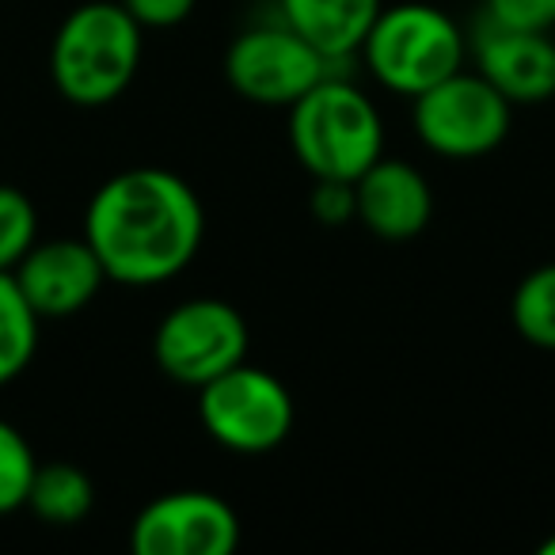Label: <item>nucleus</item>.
<instances>
[{
	"instance_id": "obj_8",
	"label": "nucleus",
	"mask_w": 555,
	"mask_h": 555,
	"mask_svg": "<svg viewBox=\"0 0 555 555\" xmlns=\"http://www.w3.org/2000/svg\"><path fill=\"white\" fill-rule=\"evenodd\" d=\"M332 57L305 42L294 27H255L224 54V77L244 100L259 107H294L309 88L332 77Z\"/></svg>"
},
{
	"instance_id": "obj_17",
	"label": "nucleus",
	"mask_w": 555,
	"mask_h": 555,
	"mask_svg": "<svg viewBox=\"0 0 555 555\" xmlns=\"http://www.w3.org/2000/svg\"><path fill=\"white\" fill-rule=\"evenodd\" d=\"M35 468H39V461H35L27 438L12 423L0 418V514L27 506Z\"/></svg>"
},
{
	"instance_id": "obj_14",
	"label": "nucleus",
	"mask_w": 555,
	"mask_h": 555,
	"mask_svg": "<svg viewBox=\"0 0 555 555\" xmlns=\"http://www.w3.org/2000/svg\"><path fill=\"white\" fill-rule=\"evenodd\" d=\"M95 487L77 464H39L27 491V506L47 525H77L92 514Z\"/></svg>"
},
{
	"instance_id": "obj_10",
	"label": "nucleus",
	"mask_w": 555,
	"mask_h": 555,
	"mask_svg": "<svg viewBox=\"0 0 555 555\" xmlns=\"http://www.w3.org/2000/svg\"><path fill=\"white\" fill-rule=\"evenodd\" d=\"M12 278L35 317L65 320L95 301L107 270L88 240H47L27 247L24 259L12 267Z\"/></svg>"
},
{
	"instance_id": "obj_2",
	"label": "nucleus",
	"mask_w": 555,
	"mask_h": 555,
	"mask_svg": "<svg viewBox=\"0 0 555 555\" xmlns=\"http://www.w3.org/2000/svg\"><path fill=\"white\" fill-rule=\"evenodd\" d=\"M141 65V24L122 0H92L65 16L50 50L57 92L77 107H103L130 88Z\"/></svg>"
},
{
	"instance_id": "obj_21",
	"label": "nucleus",
	"mask_w": 555,
	"mask_h": 555,
	"mask_svg": "<svg viewBox=\"0 0 555 555\" xmlns=\"http://www.w3.org/2000/svg\"><path fill=\"white\" fill-rule=\"evenodd\" d=\"M317 194H312V214L324 224H343L354 217V183H335V179H317Z\"/></svg>"
},
{
	"instance_id": "obj_6",
	"label": "nucleus",
	"mask_w": 555,
	"mask_h": 555,
	"mask_svg": "<svg viewBox=\"0 0 555 555\" xmlns=\"http://www.w3.org/2000/svg\"><path fill=\"white\" fill-rule=\"evenodd\" d=\"M415 133L430 153L449 160H476L506 141L509 100L479 73L456 69L453 77L415 95Z\"/></svg>"
},
{
	"instance_id": "obj_15",
	"label": "nucleus",
	"mask_w": 555,
	"mask_h": 555,
	"mask_svg": "<svg viewBox=\"0 0 555 555\" xmlns=\"http://www.w3.org/2000/svg\"><path fill=\"white\" fill-rule=\"evenodd\" d=\"M39 347V317L20 294L12 270H0V385L16 380Z\"/></svg>"
},
{
	"instance_id": "obj_12",
	"label": "nucleus",
	"mask_w": 555,
	"mask_h": 555,
	"mask_svg": "<svg viewBox=\"0 0 555 555\" xmlns=\"http://www.w3.org/2000/svg\"><path fill=\"white\" fill-rule=\"evenodd\" d=\"M434 194L423 171L403 160H373L354 179V217L380 240H411L430 224Z\"/></svg>"
},
{
	"instance_id": "obj_16",
	"label": "nucleus",
	"mask_w": 555,
	"mask_h": 555,
	"mask_svg": "<svg viewBox=\"0 0 555 555\" xmlns=\"http://www.w3.org/2000/svg\"><path fill=\"white\" fill-rule=\"evenodd\" d=\"M509 320L525 343L540 350H555V262L529 270L517 282Z\"/></svg>"
},
{
	"instance_id": "obj_20",
	"label": "nucleus",
	"mask_w": 555,
	"mask_h": 555,
	"mask_svg": "<svg viewBox=\"0 0 555 555\" xmlns=\"http://www.w3.org/2000/svg\"><path fill=\"white\" fill-rule=\"evenodd\" d=\"M198 0H122V9L141 27H176L194 12Z\"/></svg>"
},
{
	"instance_id": "obj_7",
	"label": "nucleus",
	"mask_w": 555,
	"mask_h": 555,
	"mask_svg": "<svg viewBox=\"0 0 555 555\" xmlns=\"http://www.w3.org/2000/svg\"><path fill=\"white\" fill-rule=\"evenodd\" d=\"M247 354V324L229 301L194 297L160 320L153 335V358L176 385L202 388Z\"/></svg>"
},
{
	"instance_id": "obj_1",
	"label": "nucleus",
	"mask_w": 555,
	"mask_h": 555,
	"mask_svg": "<svg viewBox=\"0 0 555 555\" xmlns=\"http://www.w3.org/2000/svg\"><path fill=\"white\" fill-rule=\"evenodd\" d=\"M206 232L198 194L164 168H130L88 202L85 240L111 282L156 286L194 262Z\"/></svg>"
},
{
	"instance_id": "obj_18",
	"label": "nucleus",
	"mask_w": 555,
	"mask_h": 555,
	"mask_svg": "<svg viewBox=\"0 0 555 555\" xmlns=\"http://www.w3.org/2000/svg\"><path fill=\"white\" fill-rule=\"evenodd\" d=\"M39 232V217L24 191L0 183V270H12L27 255Z\"/></svg>"
},
{
	"instance_id": "obj_3",
	"label": "nucleus",
	"mask_w": 555,
	"mask_h": 555,
	"mask_svg": "<svg viewBox=\"0 0 555 555\" xmlns=\"http://www.w3.org/2000/svg\"><path fill=\"white\" fill-rule=\"evenodd\" d=\"M289 141L312 179L354 183L385 149V122L365 92L324 77L289 107Z\"/></svg>"
},
{
	"instance_id": "obj_19",
	"label": "nucleus",
	"mask_w": 555,
	"mask_h": 555,
	"mask_svg": "<svg viewBox=\"0 0 555 555\" xmlns=\"http://www.w3.org/2000/svg\"><path fill=\"white\" fill-rule=\"evenodd\" d=\"M487 20L521 31H552L555 0H487Z\"/></svg>"
},
{
	"instance_id": "obj_22",
	"label": "nucleus",
	"mask_w": 555,
	"mask_h": 555,
	"mask_svg": "<svg viewBox=\"0 0 555 555\" xmlns=\"http://www.w3.org/2000/svg\"><path fill=\"white\" fill-rule=\"evenodd\" d=\"M540 555H555V537H547L544 544H540Z\"/></svg>"
},
{
	"instance_id": "obj_9",
	"label": "nucleus",
	"mask_w": 555,
	"mask_h": 555,
	"mask_svg": "<svg viewBox=\"0 0 555 555\" xmlns=\"http://www.w3.org/2000/svg\"><path fill=\"white\" fill-rule=\"evenodd\" d=\"M240 521L224 499L209 491H171L153 499L130 529L138 555H232Z\"/></svg>"
},
{
	"instance_id": "obj_4",
	"label": "nucleus",
	"mask_w": 555,
	"mask_h": 555,
	"mask_svg": "<svg viewBox=\"0 0 555 555\" xmlns=\"http://www.w3.org/2000/svg\"><path fill=\"white\" fill-rule=\"evenodd\" d=\"M464 50L468 42H464L461 27L441 9L418 4V0L380 9L362 42L373 77L388 92L408 95V100L464 69Z\"/></svg>"
},
{
	"instance_id": "obj_11",
	"label": "nucleus",
	"mask_w": 555,
	"mask_h": 555,
	"mask_svg": "<svg viewBox=\"0 0 555 555\" xmlns=\"http://www.w3.org/2000/svg\"><path fill=\"white\" fill-rule=\"evenodd\" d=\"M479 77L514 103H547L555 95L552 31H521L483 20L476 35Z\"/></svg>"
},
{
	"instance_id": "obj_5",
	"label": "nucleus",
	"mask_w": 555,
	"mask_h": 555,
	"mask_svg": "<svg viewBox=\"0 0 555 555\" xmlns=\"http://www.w3.org/2000/svg\"><path fill=\"white\" fill-rule=\"evenodd\" d=\"M198 418L232 453H270L294 430V396L259 365H232L198 388Z\"/></svg>"
},
{
	"instance_id": "obj_13",
	"label": "nucleus",
	"mask_w": 555,
	"mask_h": 555,
	"mask_svg": "<svg viewBox=\"0 0 555 555\" xmlns=\"http://www.w3.org/2000/svg\"><path fill=\"white\" fill-rule=\"evenodd\" d=\"M278 4H282L286 27H294L332 62L362 50L380 12V0H278Z\"/></svg>"
}]
</instances>
